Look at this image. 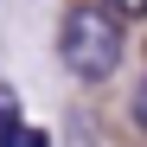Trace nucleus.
<instances>
[{
    "mask_svg": "<svg viewBox=\"0 0 147 147\" xmlns=\"http://www.w3.org/2000/svg\"><path fill=\"white\" fill-rule=\"evenodd\" d=\"M58 58H64L70 77L102 83L121 64V26H115V13L109 7H70L64 26H58Z\"/></svg>",
    "mask_w": 147,
    "mask_h": 147,
    "instance_id": "1",
    "label": "nucleus"
},
{
    "mask_svg": "<svg viewBox=\"0 0 147 147\" xmlns=\"http://www.w3.org/2000/svg\"><path fill=\"white\" fill-rule=\"evenodd\" d=\"M96 7H109L115 19H141V13H147V0H96Z\"/></svg>",
    "mask_w": 147,
    "mask_h": 147,
    "instance_id": "2",
    "label": "nucleus"
},
{
    "mask_svg": "<svg viewBox=\"0 0 147 147\" xmlns=\"http://www.w3.org/2000/svg\"><path fill=\"white\" fill-rule=\"evenodd\" d=\"M0 102H7V90H0ZM0 147H19V121H13V115L0 121Z\"/></svg>",
    "mask_w": 147,
    "mask_h": 147,
    "instance_id": "3",
    "label": "nucleus"
},
{
    "mask_svg": "<svg viewBox=\"0 0 147 147\" xmlns=\"http://www.w3.org/2000/svg\"><path fill=\"white\" fill-rule=\"evenodd\" d=\"M134 128L147 134V77H141V90H134Z\"/></svg>",
    "mask_w": 147,
    "mask_h": 147,
    "instance_id": "4",
    "label": "nucleus"
}]
</instances>
